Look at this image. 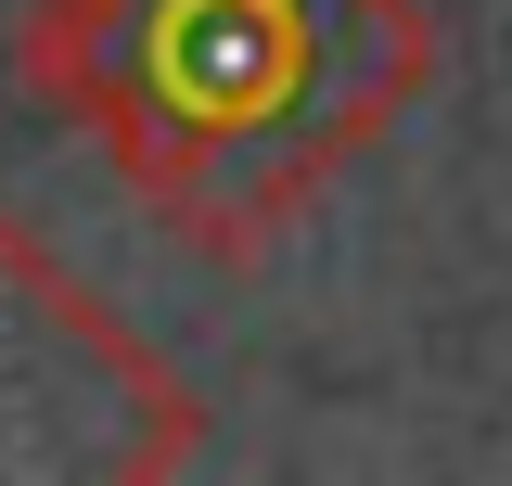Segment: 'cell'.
Segmentation results:
<instances>
[{
    "mask_svg": "<svg viewBox=\"0 0 512 486\" xmlns=\"http://www.w3.org/2000/svg\"><path fill=\"white\" fill-rule=\"evenodd\" d=\"M26 103L64 116L154 231L269 256L436 90L423 0H26Z\"/></svg>",
    "mask_w": 512,
    "mask_h": 486,
    "instance_id": "6da1fadb",
    "label": "cell"
},
{
    "mask_svg": "<svg viewBox=\"0 0 512 486\" xmlns=\"http://www.w3.org/2000/svg\"><path fill=\"white\" fill-rule=\"evenodd\" d=\"M192 461V384L0 205V486H167Z\"/></svg>",
    "mask_w": 512,
    "mask_h": 486,
    "instance_id": "7a4b0ae2",
    "label": "cell"
}]
</instances>
